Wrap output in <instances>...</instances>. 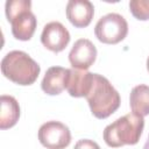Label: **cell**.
<instances>
[{"label": "cell", "instance_id": "cell-1", "mask_svg": "<svg viewBox=\"0 0 149 149\" xmlns=\"http://www.w3.org/2000/svg\"><path fill=\"white\" fill-rule=\"evenodd\" d=\"M144 128L143 116L128 113L105 127L102 137L108 147L119 148L126 144H136Z\"/></svg>", "mask_w": 149, "mask_h": 149}, {"label": "cell", "instance_id": "cell-2", "mask_svg": "<svg viewBox=\"0 0 149 149\" xmlns=\"http://www.w3.org/2000/svg\"><path fill=\"white\" fill-rule=\"evenodd\" d=\"M1 72L13 83L27 86L35 83L41 68L27 52L13 50L7 52L1 59Z\"/></svg>", "mask_w": 149, "mask_h": 149}, {"label": "cell", "instance_id": "cell-3", "mask_svg": "<svg viewBox=\"0 0 149 149\" xmlns=\"http://www.w3.org/2000/svg\"><path fill=\"white\" fill-rule=\"evenodd\" d=\"M86 100L92 114L98 119H106L112 115L121 102L119 92L106 77L99 73H94L93 85Z\"/></svg>", "mask_w": 149, "mask_h": 149}, {"label": "cell", "instance_id": "cell-4", "mask_svg": "<svg viewBox=\"0 0 149 149\" xmlns=\"http://www.w3.org/2000/svg\"><path fill=\"white\" fill-rule=\"evenodd\" d=\"M5 13L12 24V34L16 40L29 41L37 26L35 14L31 12L30 0H7Z\"/></svg>", "mask_w": 149, "mask_h": 149}, {"label": "cell", "instance_id": "cell-5", "mask_svg": "<svg viewBox=\"0 0 149 149\" xmlns=\"http://www.w3.org/2000/svg\"><path fill=\"white\" fill-rule=\"evenodd\" d=\"M95 37L106 44H116L128 34L127 20L118 13H108L101 16L94 27Z\"/></svg>", "mask_w": 149, "mask_h": 149}, {"label": "cell", "instance_id": "cell-6", "mask_svg": "<svg viewBox=\"0 0 149 149\" xmlns=\"http://www.w3.org/2000/svg\"><path fill=\"white\" fill-rule=\"evenodd\" d=\"M38 140L47 149H65L71 142V132L66 125L59 121H47L37 133Z\"/></svg>", "mask_w": 149, "mask_h": 149}, {"label": "cell", "instance_id": "cell-7", "mask_svg": "<svg viewBox=\"0 0 149 149\" xmlns=\"http://www.w3.org/2000/svg\"><path fill=\"white\" fill-rule=\"evenodd\" d=\"M70 33L65 26L58 21L48 22L42 30L41 42L42 44L52 52L63 51L70 42Z\"/></svg>", "mask_w": 149, "mask_h": 149}, {"label": "cell", "instance_id": "cell-8", "mask_svg": "<svg viewBox=\"0 0 149 149\" xmlns=\"http://www.w3.org/2000/svg\"><path fill=\"white\" fill-rule=\"evenodd\" d=\"M97 58V48L88 38H79L69 52V62L73 69L87 70Z\"/></svg>", "mask_w": 149, "mask_h": 149}, {"label": "cell", "instance_id": "cell-9", "mask_svg": "<svg viewBox=\"0 0 149 149\" xmlns=\"http://www.w3.org/2000/svg\"><path fill=\"white\" fill-rule=\"evenodd\" d=\"M66 17L76 28L87 27L94 15V6L88 0H70L66 3Z\"/></svg>", "mask_w": 149, "mask_h": 149}, {"label": "cell", "instance_id": "cell-10", "mask_svg": "<svg viewBox=\"0 0 149 149\" xmlns=\"http://www.w3.org/2000/svg\"><path fill=\"white\" fill-rule=\"evenodd\" d=\"M93 78H94V73L88 72L86 70L69 69L66 91L71 97L86 98L92 88Z\"/></svg>", "mask_w": 149, "mask_h": 149}, {"label": "cell", "instance_id": "cell-11", "mask_svg": "<svg viewBox=\"0 0 149 149\" xmlns=\"http://www.w3.org/2000/svg\"><path fill=\"white\" fill-rule=\"evenodd\" d=\"M68 77L69 69L62 66H51L47 70L42 79L41 87L44 93L49 95H57L66 90Z\"/></svg>", "mask_w": 149, "mask_h": 149}, {"label": "cell", "instance_id": "cell-12", "mask_svg": "<svg viewBox=\"0 0 149 149\" xmlns=\"http://www.w3.org/2000/svg\"><path fill=\"white\" fill-rule=\"evenodd\" d=\"M1 112H0V128L8 129L16 125L20 118V105L17 100L7 94H2L0 98Z\"/></svg>", "mask_w": 149, "mask_h": 149}, {"label": "cell", "instance_id": "cell-13", "mask_svg": "<svg viewBox=\"0 0 149 149\" xmlns=\"http://www.w3.org/2000/svg\"><path fill=\"white\" fill-rule=\"evenodd\" d=\"M129 106L133 113L141 116L149 115V86L146 84L136 85L129 95Z\"/></svg>", "mask_w": 149, "mask_h": 149}, {"label": "cell", "instance_id": "cell-14", "mask_svg": "<svg viewBox=\"0 0 149 149\" xmlns=\"http://www.w3.org/2000/svg\"><path fill=\"white\" fill-rule=\"evenodd\" d=\"M129 9L137 20H149V0H132L129 1Z\"/></svg>", "mask_w": 149, "mask_h": 149}, {"label": "cell", "instance_id": "cell-15", "mask_svg": "<svg viewBox=\"0 0 149 149\" xmlns=\"http://www.w3.org/2000/svg\"><path fill=\"white\" fill-rule=\"evenodd\" d=\"M73 149H101L99 147V144L97 142H94L93 140L90 139H83L77 141V143L74 144Z\"/></svg>", "mask_w": 149, "mask_h": 149}, {"label": "cell", "instance_id": "cell-16", "mask_svg": "<svg viewBox=\"0 0 149 149\" xmlns=\"http://www.w3.org/2000/svg\"><path fill=\"white\" fill-rule=\"evenodd\" d=\"M143 149H149V135H148V139H147V141L143 146Z\"/></svg>", "mask_w": 149, "mask_h": 149}, {"label": "cell", "instance_id": "cell-17", "mask_svg": "<svg viewBox=\"0 0 149 149\" xmlns=\"http://www.w3.org/2000/svg\"><path fill=\"white\" fill-rule=\"evenodd\" d=\"M147 70H148V72H149V56H148V58H147Z\"/></svg>", "mask_w": 149, "mask_h": 149}]
</instances>
